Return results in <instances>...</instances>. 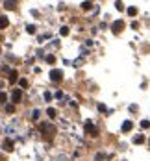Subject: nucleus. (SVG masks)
<instances>
[{
  "instance_id": "nucleus-1",
  "label": "nucleus",
  "mask_w": 150,
  "mask_h": 161,
  "mask_svg": "<svg viewBox=\"0 0 150 161\" xmlns=\"http://www.w3.org/2000/svg\"><path fill=\"white\" fill-rule=\"evenodd\" d=\"M41 131L45 134V139L52 141L54 134H56V126H54V124H50V122H43V124H41Z\"/></svg>"
},
{
  "instance_id": "nucleus-2",
  "label": "nucleus",
  "mask_w": 150,
  "mask_h": 161,
  "mask_svg": "<svg viewBox=\"0 0 150 161\" xmlns=\"http://www.w3.org/2000/svg\"><path fill=\"white\" fill-rule=\"evenodd\" d=\"M122 30H124V20H115V22L111 24V32L113 33H120Z\"/></svg>"
},
{
  "instance_id": "nucleus-3",
  "label": "nucleus",
  "mask_w": 150,
  "mask_h": 161,
  "mask_svg": "<svg viewBox=\"0 0 150 161\" xmlns=\"http://www.w3.org/2000/svg\"><path fill=\"white\" fill-rule=\"evenodd\" d=\"M85 131H87L89 135H93V137H97V135H98V130L94 128V126H93V122H89V121L85 122Z\"/></svg>"
},
{
  "instance_id": "nucleus-4",
  "label": "nucleus",
  "mask_w": 150,
  "mask_h": 161,
  "mask_svg": "<svg viewBox=\"0 0 150 161\" xmlns=\"http://www.w3.org/2000/svg\"><path fill=\"white\" fill-rule=\"evenodd\" d=\"M61 78H63V74H61V71H58V69H54V71H50V80H52V82H61Z\"/></svg>"
},
{
  "instance_id": "nucleus-5",
  "label": "nucleus",
  "mask_w": 150,
  "mask_h": 161,
  "mask_svg": "<svg viewBox=\"0 0 150 161\" xmlns=\"http://www.w3.org/2000/svg\"><path fill=\"white\" fill-rule=\"evenodd\" d=\"M20 98H22V93H20V89H15V91H13V95H11L13 104H19V102H20Z\"/></svg>"
},
{
  "instance_id": "nucleus-6",
  "label": "nucleus",
  "mask_w": 150,
  "mask_h": 161,
  "mask_svg": "<svg viewBox=\"0 0 150 161\" xmlns=\"http://www.w3.org/2000/svg\"><path fill=\"white\" fill-rule=\"evenodd\" d=\"M4 8L13 11V9H17V2H15V0H4Z\"/></svg>"
},
{
  "instance_id": "nucleus-7",
  "label": "nucleus",
  "mask_w": 150,
  "mask_h": 161,
  "mask_svg": "<svg viewBox=\"0 0 150 161\" xmlns=\"http://www.w3.org/2000/svg\"><path fill=\"white\" fill-rule=\"evenodd\" d=\"M19 72L17 71H9V74H8V80H9V83H15L17 80H19V76H17Z\"/></svg>"
},
{
  "instance_id": "nucleus-8",
  "label": "nucleus",
  "mask_w": 150,
  "mask_h": 161,
  "mask_svg": "<svg viewBox=\"0 0 150 161\" xmlns=\"http://www.w3.org/2000/svg\"><path fill=\"white\" fill-rule=\"evenodd\" d=\"M132 128H133L132 121H124V122H122V131H130Z\"/></svg>"
},
{
  "instance_id": "nucleus-9",
  "label": "nucleus",
  "mask_w": 150,
  "mask_h": 161,
  "mask_svg": "<svg viewBox=\"0 0 150 161\" xmlns=\"http://www.w3.org/2000/svg\"><path fill=\"white\" fill-rule=\"evenodd\" d=\"M4 150L6 152H11L13 150V143L9 141V139H6V141H4Z\"/></svg>"
},
{
  "instance_id": "nucleus-10",
  "label": "nucleus",
  "mask_w": 150,
  "mask_h": 161,
  "mask_svg": "<svg viewBox=\"0 0 150 161\" xmlns=\"http://www.w3.org/2000/svg\"><path fill=\"white\" fill-rule=\"evenodd\" d=\"M8 24H9V20H8V19H6V17H0V30L8 28Z\"/></svg>"
},
{
  "instance_id": "nucleus-11",
  "label": "nucleus",
  "mask_w": 150,
  "mask_h": 161,
  "mask_svg": "<svg viewBox=\"0 0 150 161\" xmlns=\"http://www.w3.org/2000/svg\"><path fill=\"white\" fill-rule=\"evenodd\" d=\"M133 143H135V144L145 143V135H135V137H133Z\"/></svg>"
},
{
  "instance_id": "nucleus-12",
  "label": "nucleus",
  "mask_w": 150,
  "mask_h": 161,
  "mask_svg": "<svg viewBox=\"0 0 150 161\" xmlns=\"http://www.w3.org/2000/svg\"><path fill=\"white\" fill-rule=\"evenodd\" d=\"M46 115H48L50 118H54V117H56V115H58V111H56V109H54V108H48V109H46Z\"/></svg>"
},
{
  "instance_id": "nucleus-13",
  "label": "nucleus",
  "mask_w": 150,
  "mask_h": 161,
  "mask_svg": "<svg viewBox=\"0 0 150 161\" xmlns=\"http://www.w3.org/2000/svg\"><path fill=\"white\" fill-rule=\"evenodd\" d=\"M128 15L135 17V15H137V8H133V6H132V8H128Z\"/></svg>"
},
{
  "instance_id": "nucleus-14",
  "label": "nucleus",
  "mask_w": 150,
  "mask_h": 161,
  "mask_svg": "<svg viewBox=\"0 0 150 161\" xmlns=\"http://www.w3.org/2000/svg\"><path fill=\"white\" fill-rule=\"evenodd\" d=\"M46 63H50V65H54V63H56V58H54V56L50 54V56H46V59H45Z\"/></svg>"
},
{
  "instance_id": "nucleus-15",
  "label": "nucleus",
  "mask_w": 150,
  "mask_h": 161,
  "mask_svg": "<svg viewBox=\"0 0 150 161\" xmlns=\"http://www.w3.org/2000/svg\"><path fill=\"white\" fill-rule=\"evenodd\" d=\"M6 100H8V95L0 91V104H6Z\"/></svg>"
},
{
  "instance_id": "nucleus-16",
  "label": "nucleus",
  "mask_w": 150,
  "mask_h": 161,
  "mask_svg": "<svg viewBox=\"0 0 150 161\" xmlns=\"http://www.w3.org/2000/svg\"><path fill=\"white\" fill-rule=\"evenodd\" d=\"M91 8H93L91 2H84V4H81V9H85V11H87V9H91Z\"/></svg>"
},
{
  "instance_id": "nucleus-17",
  "label": "nucleus",
  "mask_w": 150,
  "mask_h": 161,
  "mask_svg": "<svg viewBox=\"0 0 150 161\" xmlns=\"http://www.w3.org/2000/svg\"><path fill=\"white\" fill-rule=\"evenodd\" d=\"M6 111H8V113H13V111H15V106H13V104H8V106H6Z\"/></svg>"
},
{
  "instance_id": "nucleus-18",
  "label": "nucleus",
  "mask_w": 150,
  "mask_h": 161,
  "mask_svg": "<svg viewBox=\"0 0 150 161\" xmlns=\"http://www.w3.org/2000/svg\"><path fill=\"white\" fill-rule=\"evenodd\" d=\"M59 33H61V35H69V28H67V26H63V28L59 30Z\"/></svg>"
},
{
  "instance_id": "nucleus-19",
  "label": "nucleus",
  "mask_w": 150,
  "mask_h": 161,
  "mask_svg": "<svg viewBox=\"0 0 150 161\" xmlns=\"http://www.w3.org/2000/svg\"><path fill=\"white\" fill-rule=\"evenodd\" d=\"M115 8H117V9L120 11L122 8H124V6H122V2H120V0H117V2H115Z\"/></svg>"
},
{
  "instance_id": "nucleus-20",
  "label": "nucleus",
  "mask_w": 150,
  "mask_h": 161,
  "mask_svg": "<svg viewBox=\"0 0 150 161\" xmlns=\"http://www.w3.org/2000/svg\"><path fill=\"white\" fill-rule=\"evenodd\" d=\"M141 128H145V130L150 128V122H148V121H143V122H141Z\"/></svg>"
},
{
  "instance_id": "nucleus-21",
  "label": "nucleus",
  "mask_w": 150,
  "mask_h": 161,
  "mask_svg": "<svg viewBox=\"0 0 150 161\" xmlns=\"http://www.w3.org/2000/svg\"><path fill=\"white\" fill-rule=\"evenodd\" d=\"M32 118H33V121H37V118H39V111H37V109L32 113Z\"/></svg>"
},
{
  "instance_id": "nucleus-22",
  "label": "nucleus",
  "mask_w": 150,
  "mask_h": 161,
  "mask_svg": "<svg viewBox=\"0 0 150 161\" xmlns=\"http://www.w3.org/2000/svg\"><path fill=\"white\" fill-rule=\"evenodd\" d=\"M20 87H28V80H24V78L20 80Z\"/></svg>"
},
{
  "instance_id": "nucleus-23",
  "label": "nucleus",
  "mask_w": 150,
  "mask_h": 161,
  "mask_svg": "<svg viewBox=\"0 0 150 161\" xmlns=\"http://www.w3.org/2000/svg\"><path fill=\"white\" fill-rule=\"evenodd\" d=\"M26 30H28V33H35V26H28Z\"/></svg>"
},
{
  "instance_id": "nucleus-24",
  "label": "nucleus",
  "mask_w": 150,
  "mask_h": 161,
  "mask_svg": "<svg viewBox=\"0 0 150 161\" xmlns=\"http://www.w3.org/2000/svg\"><path fill=\"white\" fill-rule=\"evenodd\" d=\"M98 109L102 111V113H106V106H104V104H98Z\"/></svg>"
},
{
  "instance_id": "nucleus-25",
  "label": "nucleus",
  "mask_w": 150,
  "mask_h": 161,
  "mask_svg": "<svg viewBox=\"0 0 150 161\" xmlns=\"http://www.w3.org/2000/svg\"><path fill=\"white\" fill-rule=\"evenodd\" d=\"M45 100H52V95L50 93H45Z\"/></svg>"
},
{
  "instance_id": "nucleus-26",
  "label": "nucleus",
  "mask_w": 150,
  "mask_h": 161,
  "mask_svg": "<svg viewBox=\"0 0 150 161\" xmlns=\"http://www.w3.org/2000/svg\"><path fill=\"white\" fill-rule=\"evenodd\" d=\"M4 159H6V157H4V156H2V154H0V161H4Z\"/></svg>"
},
{
  "instance_id": "nucleus-27",
  "label": "nucleus",
  "mask_w": 150,
  "mask_h": 161,
  "mask_svg": "<svg viewBox=\"0 0 150 161\" xmlns=\"http://www.w3.org/2000/svg\"><path fill=\"white\" fill-rule=\"evenodd\" d=\"M0 41H2V35H0Z\"/></svg>"
},
{
  "instance_id": "nucleus-28",
  "label": "nucleus",
  "mask_w": 150,
  "mask_h": 161,
  "mask_svg": "<svg viewBox=\"0 0 150 161\" xmlns=\"http://www.w3.org/2000/svg\"><path fill=\"white\" fill-rule=\"evenodd\" d=\"M15 2H17V0H15Z\"/></svg>"
}]
</instances>
